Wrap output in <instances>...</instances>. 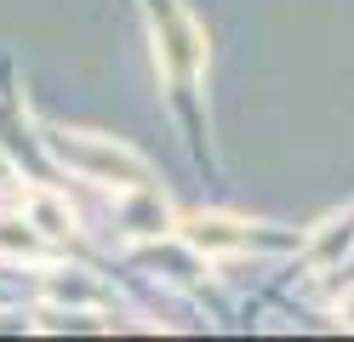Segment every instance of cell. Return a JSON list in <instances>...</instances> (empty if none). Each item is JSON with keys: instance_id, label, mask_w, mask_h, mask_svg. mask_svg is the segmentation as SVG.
Masks as SVG:
<instances>
[{"instance_id": "10", "label": "cell", "mask_w": 354, "mask_h": 342, "mask_svg": "<svg viewBox=\"0 0 354 342\" xmlns=\"http://www.w3.org/2000/svg\"><path fill=\"white\" fill-rule=\"evenodd\" d=\"M337 319H343V325L354 331V280H348V291L337 296Z\"/></svg>"}, {"instance_id": "7", "label": "cell", "mask_w": 354, "mask_h": 342, "mask_svg": "<svg viewBox=\"0 0 354 342\" xmlns=\"http://www.w3.org/2000/svg\"><path fill=\"white\" fill-rule=\"evenodd\" d=\"M52 245H57V240H46L24 211H17V217H0V257H6V263H46Z\"/></svg>"}, {"instance_id": "8", "label": "cell", "mask_w": 354, "mask_h": 342, "mask_svg": "<svg viewBox=\"0 0 354 342\" xmlns=\"http://www.w3.org/2000/svg\"><path fill=\"white\" fill-rule=\"evenodd\" d=\"M348 245H354V211H348V217H331V222H320L315 234H308V263H315V268H331V263H343Z\"/></svg>"}, {"instance_id": "1", "label": "cell", "mask_w": 354, "mask_h": 342, "mask_svg": "<svg viewBox=\"0 0 354 342\" xmlns=\"http://www.w3.org/2000/svg\"><path fill=\"white\" fill-rule=\"evenodd\" d=\"M149 12V40H154V68H160V80L171 91V103L183 108L189 131H201V80H206V35L201 23H194L177 0H143Z\"/></svg>"}, {"instance_id": "11", "label": "cell", "mask_w": 354, "mask_h": 342, "mask_svg": "<svg viewBox=\"0 0 354 342\" xmlns=\"http://www.w3.org/2000/svg\"><path fill=\"white\" fill-rule=\"evenodd\" d=\"M348 280H354V268H348Z\"/></svg>"}, {"instance_id": "3", "label": "cell", "mask_w": 354, "mask_h": 342, "mask_svg": "<svg viewBox=\"0 0 354 342\" xmlns=\"http://www.w3.org/2000/svg\"><path fill=\"white\" fill-rule=\"evenodd\" d=\"M177 234H183L201 257H280V251H297L308 245L292 228H274V222H252V217H229V211H189L177 217Z\"/></svg>"}, {"instance_id": "5", "label": "cell", "mask_w": 354, "mask_h": 342, "mask_svg": "<svg viewBox=\"0 0 354 342\" xmlns=\"http://www.w3.org/2000/svg\"><path fill=\"white\" fill-rule=\"evenodd\" d=\"M40 296H46V308H80V314H103L115 303L103 291V280L86 268H46L40 274Z\"/></svg>"}, {"instance_id": "2", "label": "cell", "mask_w": 354, "mask_h": 342, "mask_svg": "<svg viewBox=\"0 0 354 342\" xmlns=\"http://www.w3.org/2000/svg\"><path fill=\"white\" fill-rule=\"evenodd\" d=\"M40 149L52 154V166H63L69 177L80 182H97L109 194H126V189H143L154 182L149 160L120 143V137H103V131H63V126H46L40 131Z\"/></svg>"}, {"instance_id": "6", "label": "cell", "mask_w": 354, "mask_h": 342, "mask_svg": "<svg viewBox=\"0 0 354 342\" xmlns=\"http://www.w3.org/2000/svg\"><path fill=\"white\" fill-rule=\"evenodd\" d=\"M17 211H24V217H29L46 240H69V234H75V211H69V200L52 194L46 182H35V189L17 194Z\"/></svg>"}, {"instance_id": "4", "label": "cell", "mask_w": 354, "mask_h": 342, "mask_svg": "<svg viewBox=\"0 0 354 342\" xmlns=\"http://www.w3.org/2000/svg\"><path fill=\"white\" fill-rule=\"evenodd\" d=\"M115 222H120L126 240H171V234H177V211L160 200V189H154V182L115 194Z\"/></svg>"}, {"instance_id": "9", "label": "cell", "mask_w": 354, "mask_h": 342, "mask_svg": "<svg viewBox=\"0 0 354 342\" xmlns=\"http://www.w3.org/2000/svg\"><path fill=\"white\" fill-rule=\"evenodd\" d=\"M0 194H24V182H17V166H12L6 143H0Z\"/></svg>"}]
</instances>
